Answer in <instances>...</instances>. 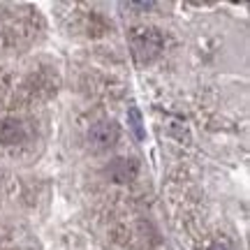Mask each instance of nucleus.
Masks as SVG:
<instances>
[{"label": "nucleus", "mask_w": 250, "mask_h": 250, "mask_svg": "<svg viewBox=\"0 0 250 250\" xmlns=\"http://www.w3.org/2000/svg\"><path fill=\"white\" fill-rule=\"evenodd\" d=\"M130 44H132V54L139 62H148L153 58H158L165 46V40H162V33L158 28L151 26H139L132 28L130 33Z\"/></svg>", "instance_id": "nucleus-1"}, {"label": "nucleus", "mask_w": 250, "mask_h": 250, "mask_svg": "<svg viewBox=\"0 0 250 250\" xmlns=\"http://www.w3.org/2000/svg\"><path fill=\"white\" fill-rule=\"evenodd\" d=\"M86 139L93 151H107L118 142V125L114 121H98L90 125Z\"/></svg>", "instance_id": "nucleus-2"}, {"label": "nucleus", "mask_w": 250, "mask_h": 250, "mask_svg": "<svg viewBox=\"0 0 250 250\" xmlns=\"http://www.w3.org/2000/svg\"><path fill=\"white\" fill-rule=\"evenodd\" d=\"M137 171H139V165L132 158H116L107 167L109 179L116 181V183H132L137 179Z\"/></svg>", "instance_id": "nucleus-3"}, {"label": "nucleus", "mask_w": 250, "mask_h": 250, "mask_svg": "<svg viewBox=\"0 0 250 250\" xmlns=\"http://www.w3.org/2000/svg\"><path fill=\"white\" fill-rule=\"evenodd\" d=\"M26 139V127L17 118H0V144L14 146Z\"/></svg>", "instance_id": "nucleus-4"}, {"label": "nucleus", "mask_w": 250, "mask_h": 250, "mask_svg": "<svg viewBox=\"0 0 250 250\" xmlns=\"http://www.w3.org/2000/svg\"><path fill=\"white\" fill-rule=\"evenodd\" d=\"M127 123H130V127H132L134 137H137L139 142H144L146 132H144V121H142V114H139V109L137 107H132L130 111H127Z\"/></svg>", "instance_id": "nucleus-5"}, {"label": "nucleus", "mask_w": 250, "mask_h": 250, "mask_svg": "<svg viewBox=\"0 0 250 250\" xmlns=\"http://www.w3.org/2000/svg\"><path fill=\"white\" fill-rule=\"evenodd\" d=\"M123 7H130V9H153L155 2H125Z\"/></svg>", "instance_id": "nucleus-6"}, {"label": "nucleus", "mask_w": 250, "mask_h": 250, "mask_svg": "<svg viewBox=\"0 0 250 250\" xmlns=\"http://www.w3.org/2000/svg\"><path fill=\"white\" fill-rule=\"evenodd\" d=\"M208 250H232V248H229L227 243H213V246H211Z\"/></svg>", "instance_id": "nucleus-7"}]
</instances>
